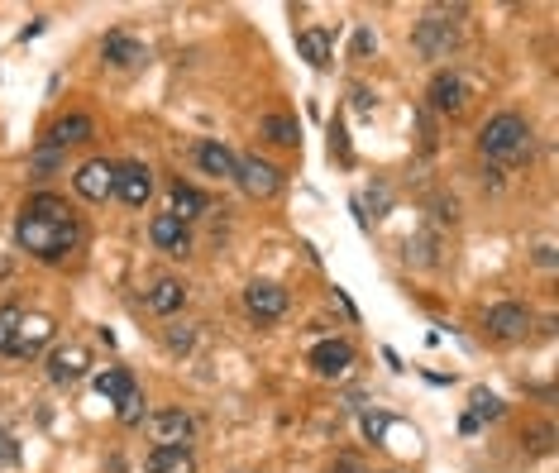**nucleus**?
<instances>
[{"label":"nucleus","mask_w":559,"mask_h":473,"mask_svg":"<svg viewBox=\"0 0 559 473\" xmlns=\"http://www.w3.org/2000/svg\"><path fill=\"white\" fill-rule=\"evenodd\" d=\"M244 311H249L258 325L282 321V316H287V287H278V282H249V287H244Z\"/></svg>","instance_id":"5"},{"label":"nucleus","mask_w":559,"mask_h":473,"mask_svg":"<svg viewBox=\"0 0 559 473\" xmlns=\"http://www.w3.org/2000/svg\"><path fill=\"white\" fill-rule=\"evenodd\" d=\"M430 106L440 110V115H459V110L469 106V86L459 72H435L430 77Z\"/></svg>","instance_id":"11"},{"label":"nucleus","mask_w":559,"mask_h":473,"mask_svg":"<svg viewBox=\"0 0 559 473\" xmlns=\"http://www.w3.org/2000/svg\"><path fill=\"white\" fill-rule=\"evenodd\" d=\"M392 426H397V421H392V416H383V411H364V435L373 440V445H383V435Z\"/></svg>","instance_id":"27"},{"label":"nucleus","mask_w":559,"mask_h":473,"mask_svg":"<svg viewBox=\"0 0 559 473\" xmlns=\"http://www.w3.org/2000/svg\"><path fill=\"white\" fill-rule=\"evenodd\" d=\"M488 330L497 340H521L531 330V311L516 306V301H497V306H488Z\"/></svg>","instance_id":"13"},{"label":"nucleus","mask_w":559,"mask_h":473,"mask_svg":"<svg viewBox=\"0 0 559 473\" xmlns=\"http://www.w3.org/2000/svg\"><path fill=\"white\" fill-rule=\"evenodd\" d=\"M192 344H196V330H187V325H182V330L172 325V330H168V349H172V354H187Z\"/></svg>","instance_id":"28"},{"label":"nucleus","mask_w":559,"mask_h":473,"mask_svg":"<svg viewBox=\"0 0 559 473\" xmlns=\"http://www.w3.org/2000/svg\"><path fill=\"white\" fill-rule=\"evenodd\" d=\"M235 153L225 149V144H215V139H206V144H196V168L206 172V177H220V182H235Z\"/></svg>","instance_id":"18"},{"label":"nucleus","mask_w":559,"mask_h":473,"mask_svg":"<svg viewBox=\"0 0 559 473\" xmlns=\"http://www.w3.org/2000/svg\"><path fill=\"white\" fill-rule=\"evenodd\" d=\"M86 368H91V354H86L82 344H63V349L48 354V383L77 387L86 378Z\"/></svg>","instance_id":"7"},{"label":"nucleus","mask_w":559,"mask_h":473,"mask_svg":"<svg viewBox=\"0 0 559 473\" xmlns=\"http://www.w3.org/2000/svg\"><path fill=\"white\" fill-rule=\"evenodd\" d=\"M235 182L244 187V196H254V201H273L282 192V172L268 163V158H258V153H244L235 163Z\"/></svg>","instance_id":"3"},{"label":"nucleus","mask_w":559,"mask_h":473,"mask_svg":"<svg viewBox=\"0 0 559 473\" xmlns=\"http://www.w3.org/2000/svg\"><path fill=\"white\" fill-rule=\"evenodd\" d=\"M478 153L493 158V163H521L531 153V125L516 110H502L478 129Z\"/></svg>","instance_id":"2"},{"label":"nucleus","mask_w":559,"mask_h":473,"mask_svg":"<svg viewBox=\"0 0 559 473\" xmlns=\"http://www.w3.org/2000/svg\"><path fill=\"white\" fill-rule=\"evenodd\" d=\"M82 239H86L82 220H77L72 206L58 201V196H29L20 220H15V244H20L24 254H34L39 263H58V258H67Z\"/></svg>","instance_id":"1"},{"label":"nucleus","mask_w":559,"mask_h":473,"mask_svg":"<svg viewBox=\"0 0 559 473\" xmlns=\"http://www.w3.org/2000/svg\"><path fill=\"white\" fill-rule=\"evenodd\" d=\"M20 306H0V354H15V335H20Z\"/></svg>","instance_id":"26"},{"label":"nucleus","mask_w":559,"mask_h":473,"mask_svg":"<svg viewBox=\"0 0 559 473\" xmlns=\"http://www.w3.org/2000/svg\"><path fill=\"white\" fill-rule=\"evenodd\" d=\"M354 106H359V115H368V110H373V96H368V86H354Z\"/></svg>","instance_id":"31"},{"label":"nucleus","mask_w":559,"mask_h":473,"mask_svg":"<svg viewBox=\"0 0 559 473\" xmlns=\"http://www.w3.org/2000/svg\"><path fill=\"white\" fill-rule=\"evenodd\" d=\"M206 211H211V196L196 192L192 182H172V187H168V215H177L182 225H187V220H196V215H206Z\"/></svg>","instance_id":"16"},{"label":"nucleus","mask_w":559,"mask_h":473,"mask_svg":"<svg viewBox=\"0 0 559 473\" xmlns=\"http://www.w3.org/2000/svg\"><path fill=\"white\" fill-rule=\"evenodd\" d=\"M149 239H153V249H163V254L172 258H187L192 254V230L177 220V215H153V225H149Z\"/></svg>","instance_id":"9"},{"label":"nucleus","mask_w":559,"mask_h":473,"mask_svg":"<svg viewBox=\"0 0 559 473\" xmlns=\"http://www.w3.org/2000/svg\"><path fill=\"white\" fill-rule=\"evenodd\" d=\"M297 53L311 67H330V53H335V34L330 29H301L297 34Z\"/></svg>","instance_id":"21"},{"label":"nucleus","mask_w":559,"mask_h":473,"mask_svg":"<svg viewBox=\"0 0 559 473\" xmlns=\"http://www.w3.org/2000/svg\"><path fill=\"white\" fill-rule=\"evenodd\" d=\"M258 134H263L268 144H282V149H297L301 144V125L292 115H263V120H258Z\"/></svg>","instance_id":"22"},{"label":"nucleus","mask_w":559,"mask_h":473,"mask_svg":"<svg viewBox=\"0 0 559 473\" xmlns=\"http://www.w3.org/2000/svg\"><path fill=\"white\" fill-rule=\"evenodd\" d=\"M115 196L134 206V211H144L153 196V168L149 163H115Z\"/></svg>","instance_id":"6"},{"label":"nucleus","mask_w":559,"mask_h":473,"mask_svg":"<svg viewBox=\"0 0 559 473\" xmlns=\"http://www.w3.org/2000/svg\"><path fill=\"white\" fill-rule=\"evenodd\" d=\"M330 153H340V163H349V139H344V125H330Z\"/></svg>","instance_id":"29"},{"label":"nucleus","mask_w":559,"mask_h":473,"mask_svg":"<svg viewBox=\"0 0 559 473\" xmlns=\"http://www.w3.org/2000/svg\"><path fill=\"white\" fill-rule=\"evenodd\" d=\"M53 330H58V325L48 321V316H39V311L29 316V311H24V316H20V335H15V354H39L43 344L53 340Z\"/></svg>","instance_id":"20"},{"label":"nucleus","mask_w":559,"mask_h":473,"mask_svg":"<svg viewBox=\"0 0 559 473\" xmlns=\"http://www.w3.org/2000/svg\"><path fill=\"white\" fill-rule=\"evenodd\" d=\"M349 473H364V469H349Z\"/></svg>","instance_id":"33"},{"label":"nucleus","mask_w":559,"mask_h":473,"mask_svg":"<svg viewBox=\"0 0 559 473\" xmlns=\"http://www.w3.org/2000/svg\"><path fill=\"white\" fill-rule=\"evenodd\" d=\"M115 416H120V426H144V416H149V402H144V392H139V387H129L125 397L115 402Z\"/></svg>","instance_id":"25"},{"label":"nucleus","mask_w":559,"mask_h":473,"mask_svg":"<svg viewBox=\"0 0 559 473\" xmlns=\"http://www.w3.org/2000/svg\"><path fill=\"white\" fill-rule=\"evenodd\" d=\"M101 58H106L110 67H139L149 58V48L134 39V34H106V39H101Z\"/></svg>","instance_id":"17"},{"label":"nucleus","mask_w":559,"mask_h":473,"mask_svg":"<svg viewBox=\"0 0 559 473\" xmlns=\"http://www.w3.org/2000/svg\"><path fill=\"white\" fill-rule=\"evenodd\" d=\"M311 368L321 373V378H344L349 368H354V344L349 340H321L311 349Z\"/></svg>","instance_id":"12"},{"label":"nucleus","mask_w":559,"mask_h":473,"mask_svg":"<svg viewBox=\"0 0 559 473\" xmlns=\"http://www.w3.org/2000/svg\"><path fill=\"white\" fill-rule=\"evenodd\" d=\"M373 48H378V39H373V29H359V34H354V58H368Z\"/></svg>","instance_id":"30"},{"label":"nucleus","mask_w":559,"mask_h":473,"mask_svg":"<svg viewBox=\"0 0 559 473\" xmlns=\"http://www.w3.org/2000/svg\"><path fill=\"white\" fill-rule=\"evenodd\" d=\"M72 187H77L82 201L106 206L110 196H115V163H110V158H86L82 168L72 172Z\"/></svg>","instance_id":"4"},{"label":"nucleus","mask_w":559,"mask_h":473,"mask_svg":"<svg viewBox=\"0 0 559 473\" xmlns=\"http://www.w3.org/2000/svg\"><path fill=\"white\" fill-rule=\"evenodd\" d=\"M502 397L497 392H488V387H473V397H469V416L483 426V421H502Z\"/></svg>","instance_id":"24"},{"label":"nucleus","mask_w":559,"mask_h":473,"mask_svg":"<svg viewBox=\"0 0 559 473\" xmlns=\"http://www.w3.org/2000/svg\"><path fill=\"white\" fill-rule=\"evenodd\" d=\"M192 435H196V421L182 407H168V411L153 416V440H158V445H187Z\"/></svg>","instance_id":"15"},{"label":"nucleus","mask_w":559,"mask_h":473,"mask_svg":"<svg viewBox=\"0 0 559 473\" xmlns=\"http://www.w3.org/2000/svg\"><path fill=\"white\" fill-rule=\"evenodd\" d=\"M149 473H196L192 445H153L149 450Z\"/></svg>","instance_id":"19"},{"label":"nucleus","mask_w":559,"mask_h":473,"mask_svg":"<svg viewBox=\"0 0 559 473\" xmlns=\"http://www.w3.org/2000/svg\"><path fill=\"white\" fill-rule=\"evenodd\" d=\"M387 473H397V469H387Z\"/></svg>","instance_id":"34"},{"label":"nucleus","mask_w":559,"mask_h":473,"mask_svg":"<svg viewBox=\"0 0 559 473\" xmlns=\"http://www.w3.org/2000/svg\"><path fill=\"white\" fill-rule=\"evenodd\" d=\"M144 306H149L153 316H172V311H182L187 306V282L182 278H158L144 287Z\"/></svg>","instance_id":"14"},{"label":"nucleus","mask_w":559,"mask_h":473,"mask_svg":"<svg viewBox=\"0 0 559 473\" xmlns=\"http://www.w3.org/2000/svg\"><path fill=\"white\" fill-rule=\"evenodd\" d=\"M129 387H134V378H129V368H106V373L96 378V397H101V402H110V407H115V402L125 397Z\"/></svg>","instance_id":"23"},{"label":"nucleus","mask_w":559,"mask_h":473,"mask_svg":"<svg viewBox=\"0 0 559 473\" xmlns=\"http://www.w3.org/2000/svg\"><path fill=\"white\" fill-rule=\"evenodd\" d=\"M416 48L426 53V58H450V48H454V20L450 15H426V20L416 24Z\"/></svg>","instance_id":"10"},{"label":"nucleus","mask_w":559,"mask_h":473,"mask_svg":"<svg viewBox=\"0 0 559 473\" xmlns=\"http://www.w3.org/2000/svg\"><path fill=\"white\" fill-rule=\"evenodd\" d=\"M478 430H483V426H478L469 411H464V416H459V435H478Z\"/></svg>","instance_id":"32"},{"label":"nucleus","mask_w":559,"mask_h":473,"mask_svg":"<svg viewBox=\"0 0 559 473\" xmlns=\"http://www.w3.org/2000/svg\"><path fill=\"white\" fill-rule=\"evenodd\" d=\"M96 134V120L91 115H82V110H72V115H58L53 125H48V139H43V149H77V144H86Z\"/></svg>","instance_id":"8"}]
</instances>
